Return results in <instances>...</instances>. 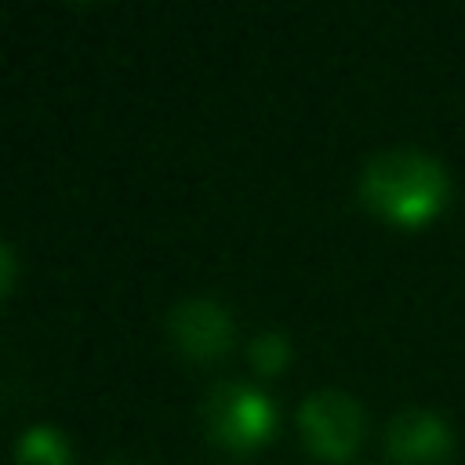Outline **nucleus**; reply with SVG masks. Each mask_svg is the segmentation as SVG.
I'll return each instance as SVG.
<instances>
[{"label":"nucleus","instance_id":"nucleus-1","mask_svg":"<svg viewBox=\"0 0 465 465\" xmlns=\"http://www.w3.org/2000/svg\"><path fill=\"white\" fill-rule=\"evenodd\" d=\"M360 196L389 222L414 225L436 214L447 200V171L436 156L414 145H392L360 167Z\"/></svg>","mask_w":465,"mask_h":465},{"label":"nucleus","instance_id":"nucleus-2","mask_svg":"<svg viewBox=\"0 0 465 465\" xmlns=\"http://www.w3.org/2000/svg\"><path fill=\"white\" fill-rule=\"evenodd\" d=\"M207 436L225 450H251L272 432V400L251 381H218L200 400Z\"/></svg>","mask_w":465,"mask_h":465},{"label":"nucleus","instance_id":"nucleus-3","mask_svg":"<svg viewBox=\"0 0 465 465\" xmlns=\"http://www.w3.org/2000/svg\"><path fill=\"white\" fill-rule=\"evenodd\" d=\"M298 432L320 458H345L363 436V411L349 392L316 389L298 403Z\"/></svg>","mask_w":465,"mask_h":465},{"label":"nucleus","instance_id":"nucleus-4","mask_svg":"<svg viewBox=\"0 0 465 465\" xmlns=\"http://www.w3.org/2000/svg\"><path fill=\"white\" fill-rule=\"evenodd\" d=\"M232 316L207 294H189L167 309V338L189 360H218L232 345Z\"/></svg>","mask_w":465,"mask_h":465},{"label":"nucleus","instance_id":"nucleus-5","mask_svg":"<svg viewBox=\"0 0 465 465\" xmlns=\"http://www.w3.org/2000/svg\"><path fill=\"white\" fill-rule=\"evenodd\" d=\"M385 447L400 465H440L450 454V429L425 407H403L385 425Z\"/></svg>","mask_w":465,"mask_h":465},{"label":"nucleus","instance_id":"nucleus-6","mask_svg":"<svg viewBox=\"0 0 465 465\" xmlns=\"http://www.w3.org/2000/svg\"><path fill=\"white\" fill-rule=\"evenodd\" d=\"M15 465H69V447L58 429L33 425L15 443Z\"/></svg>","mask_w":465,"mask_h":465},{"label":"nucleus","instance_id":"nucleus-7","mask_svg":"<svg viewBox=\"0 0 465 465\" xmlns=\"http://www.w3.org/2000/svg\"><path fill=\"white\" fill-rule=\"evenodd\" d=\"M247 356H251V367H254L258 374H276V371H283V363L291 360V341H287L280 331H265V334H258V338L251 341Z\"/></svg>","mask_w":465,"mask_h":465},{"label":"nucleus","instance_id":"nucleus-8","mask_svg":"<svg viewBox=\"0 0 465 465\" xmlns=\"http://www.w3.org/2000/svg\"><path fill=\"white\" fill-rule=\"evenodd\" d=\"M11 276H15V254H11V243H0V291L4 294L11 291Z\"/></svg>","mask_w":465,"mask_h":465},{"label":"nucleus","instance_id":"nucleus-9","mask_svg":"<svg viewBox=\"0 0 465 465\" xmlns=\"http://www.w3.org/2000/svg\"><path fill=\"white\" fill-rule=\"evenodd\" d=\"M105 465H124V461H105Z\"/></svg>","mask_w":465,"mask_h":465}]
</instances>
